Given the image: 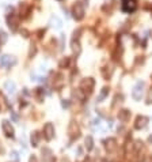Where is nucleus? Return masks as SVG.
Masks as SVG:
<instances>
[{
  "label": "nucleus",
  "instance_id": "bb28decb",
  "mask_svg": "<svg viewBox=\"0 0 152 162\" xmlns=\"http://www.w3.org/2000/svg\"><path fill=\"white\" fill-rule=\"evenodd\" d=\"M148 142H149V143H152V135H151V136L148 138Z\"/></svg>",
  "mask_w": 152,
  "mask_h": 162
},
{
  "label": "nucleus",
  "instance_id": "4468645a",
  "mask_svg": "<svg viewBox=\"0 0 152 162\" xmlns=\"http://www.w3.org/2000/svg\"><path fill=\"white\" fill-rule=\"evenodd\" d=\"M49 25L54 29H61L63 27V22H61V19L59 17H52L49 21Z\"/></svg>",
  "mask_w": 152,
  "mask_h": 162
},
{
  "label": "nucleus",
  "instance_id": "a878e982",
  "mask_svg": "<svg viewBox=\"0 0 152 162\" xmlns=\"http://www.w3.org/2000/svg\"><path fill=\"white\" fill-rule=\"evenodd\" d=\"M61 105H63V108H68V106H69V102H68V101H63Z\"/></svg>",
  "mask_w": 152,
  "mask_h": 162
},
{
  "label": "nucleus",
  "instance_id": "f257e3e1",
  "mask_svg": "<svg viewBox=\"0 0 152 162\" xmlns=\"http://www.w3.org/2000/svg\"><path fill=\"white\" fill-rule=\"evenodd\" d=\"M144 82L138 81L136 85H134L133 90H132V97H133L134 101H140L143 97V93H144Z\"/></svg>",
  "mask_w": 152,
  "mask_h": 162
},
{
  "label": "nucleus",
  "instance_id": "9b49d317",
  "mask_svg": "<svg viewBox=\"0 0 152 162\" xmlns=\"http://www.w3.org/2000/svg\"><path fill=\"white\" fill-rule=\"evenodd\" d=\"M68 134H69L71 139H76V138L79 136V127L76 125L75 121H71V124H69V127H68Z\"/></svg>",
  "mask_w": 152,
  "mask_h": 162
},
{
  "label": "nucleus",
  "instance_id": "ddd939ff",
  "mask_svg": "<svg viewBox=\"0 0 152 162\" xmlns=\"http://www.w3.org/2000/svg\"><path fill=\"white\" fill-rule=\"evenodd\" d=\"M4 90H6L7 94H15V91H16V86H15L14 82L7 81L6 83H4Z\"/></svg>",
  "mask_w": 152,
  "mask_h": 162
},
{
  "label": "nucleus",
  "instance_id": "f8f14e48",
  "mask_svg": "<svg viewBox=\"0 0 152 162\" xmlns=\"http://www.w3.org/2000/svg\"><path fill=\"white\" fill-rule=\"evenodd\" d=\"M105 148H106L109 153L114 151V150L117 148V142H116V139H113V138H109V139H106V140H105Z\"/></svg>",
  "mask_w": 152,
  "mask_h": 162
},
{
  "label": "nucleus",
  "instance_id": "393cba45",
  "mask_svg": "<svg viewBox=\"0 0 152 162\" xmlns=\"http://www.w3.org/2000/svg\"><path fill=\"white\" fill-rule=\"evenodd\" d=\"M141 145H143L141 142H138V140H137V142H136V150H138V148H140V147H143V146H141Z\"/></svg>",
  "mask_w": 152,
  "mask_h": 162
},
{
  "label": "nucleus",
  "instance_id": "39448f33",
  "mask_svg": "<svg viewBox=\"0 0 152 162\" xmlns=\"http://www.w3.org/2000/svg\"><path fill=\"white\" fill-rule=\"evenodd\" d=\"M16 63V59L10 55H3V56H0V66L1 67H11L12 64Z\"/></svg>",
  "mask_w": 152,
  "mask_h": 162
},
{
  "label": "nucleus",
  "instance_id": "6ab92c4d",
  "mask_svg": "<svg viewBox=\"0 0 152 162\" xmlns=\"http://www.w3.org/2000/svg\"><path fill=\"white\" fill-rule=\"evenodd\" d=\"M107 93H109V89H107V87H103L102 91H101V94H99V97H98V102H102L103 98H105V97L107 95Z\"/></svg>",
  "mask_w": 152,
  "mask_h": 162
},
{
  "label": "nucleus",
  "instance_id": "4be33fe9",
  "mask_svg": "<svg viewBox=\"0 0 152 162\" xmlns=\"http://www.w3.org/2000/svg\"><path fill=\"white\" fill-rule=\"evenodd\" d=\"M64 66H65V67H67V66H68V59H64L63 61H61V63H60V67H61V68H63Z\"/></svg>",
  "mask_w": 152,
  "mask_h": 162
},
{
  "label": "nucleus",
  "instance_id": "20e7f679",
  "mask_svg": "<svg viewBox=\"0 0 152 162\" xmlns=\"http://www.w3.org/2000/svg\"><path fill=\"white\" fill-rule=\"evenodd\" d=\"M44 136L46 140H52L54 138V127L52 123H46L44 127Z\"/></svg>",
  "mask_w": 152,
  "mask_h": 162
},
{
  "label": "nucleus",
  "instance_id": "f3484780",
  "mask_svg": "<svg viewBox=\"0 0 152 162\" xmlns=\"http://www.w3.org/2000/svg\"><path fill=\"white\" fill-rule=\"evenodd\" d=\"M129 114H131V113H129V110H121L120 113H118V117H120V120H122V121H126L128 119H129Z\"/></svg>",
  "mask_w": 152,
  "mask_h": 162
},
{
  "label": "nucleus",
  "instance_id": "dca6fc26",
  "mask_svg": "<svg viewBox=\"0 0 152 162\" xmlns=\"http://www.w3.org/2000/svg\"><path fill=\"white\" fill-rule=\"evenodd\" d=\"M86 148H87V151H90V150H92V147H94V140H92L91 136H87L86 138Z\"/></svg>",
  "mask_w": 152,
  "mask_h": 162
},
{
  "label": "nucleus",
  "instance_id": "9d476101",
  "mask_svg": "<svg viewBox=\"0 0 152 162\" xmlns=\"http://www.w3.org/2000/svg\"><path fill=\"white\" fill-rule=\"evenodd\" d=\"M147 124H148V117L138 116L137 119H136V123H134V128H136V130H143V128L147 127Z\"/></svg>",
  "mask_w": 152,
  "mask_h": 162
},
{
  "label": "nucleus",
  "instance_id": "2eb2a0df",
  "mask_svg": "<svg viewBox=\"0 0 152 162\" xmlns=\"http://www.w3.org/2000/svg\"><path fill=\"white\" fill-rule=\"evenodd\" d=\"M30 142H31V146L33 147H37L39 143V134L37 132V131H34L31 134V136H30Z\"/></svg>",
  "mask_w": 152,
  "mask_h": 162
},
{
  "label": "nucleus",
  "instance_id": "412c9836",
  "mask_svg": "<svg viewBox=\"0 0 152 162\" xmlns=\"http://www.w3.org/2000/svg\"><path fill=\"white\" fill-rule=\"evenodd\" d=\"M11 157H12V159H14L15 162L19 161V157H18V153H16V151H12V153H11Z\"/></svg>",
  "mask_w": 152,
  "mask_h": 162
},
{
  "label": "nucleus",
  "instance_id": "a211bd4d",
  "mask_svg": "<svg viewBox=\"0 0 152 162\" xmlns=\"http://www.w3.org/2000/svg\"><path fill=\"white\" fill-rule=\"evenodd\" d=\"M7 40H8L7 33L3 32V30H0V46H3L4 44L7 42Z\"/></svg>",
  "mask_w": 152,
  "mask_h": 162
},
{
  "label": "nucleus",
  "instance_id": "1a4fd4ad",
  "mask_svg": "<svg viewBox=\"0 0 152 162\" xmlns=\"http://www.w3.org/2000/svg\"><path fill=\"white\" fill-rule=\"evenodd\" d=\"M136 8V0H122V10L125 12H132Z\"/></svg>",
  "mask_w": 152,
  "mask_h": 162
},
{
  "label": "nucleus",
  "instance_id": "aec40b11",
  "mask_svg": "<svg viewBox=\"0 0 152 162\" xmlns=\"http://www.w3.org/2000/svg\"><path fill=\"white\" fill-rule=\"evenodd\" d=\"M42 154H45V157H44V161H49V159H52V151H50L49 148H44L42 150Z\"/></svg>",
  "mask_w": 152,
  "mask_h": 162
},
{
  "label": "nucleus",
  "instance_id": "f03ea898",
  "mask_svg": "<svg viewBox=\"0 0 152 162\" xmlns=\"http://www.w3.org/2000/svg\"><path fill=\"white\" fill-rule=\"evenodd\" d=\"M72 15L76 21H81L83 18H84V7L81 6L80 1L74 4V7H72Z\"/></svg>",
  "mask_w": 152,
  "mask_h": 162
},
{
  "label": "nucleus",
  "instance_id": "b1692460",
  "mask_svg": "<svg viewBox=\"0 0 152 162\" xmlns=\"http://www.w3.org/2000/svg\"><path fill=\"white\" fill-rule=\"evenodd\" d=\"M29 162H38V161H37V157H36V155H31L30 159H29Z\"/></svg>",
  "mask_w": 152,
  "mask_h": 162
},
{
  "label": "nucleus",
  "instance_id": "423d86ee",
  "mask_svg": "<svg viewBox=\"0 0 152 162\" xmlns=\"http://www.w3.org/2000/svg\"><path fill=\"white\" fill-rule=\"evenodd\" d=\"M79 33H80V30H78V32H75V33H74V38H72V42H71L72 50H74L75 55H80V52H81L80 44H79V41H78V38H79Z\"/></svg>",
  "mask_w": 152,
  "mask_h": 162
},
{
  "label": "nucleus",
  "instance_id": "0eeeda50",
  "mask_svg": "<svg viewBox=\"0 0 152 162\" xmlns=\"http://www.w3.org/2000/svg\"><path fill=\"white\" fill-rule=\"evenodd\" d=\"M80 90H83V91L86 93H91L92 91V89H94V81H92L91 78H87V79H84V81H81L80 83Z\"/></svg>",
  "mask_w": 152,
  "mask_h": 162
},
{
  "label": "nucleus",
  "instance_id": "6e6552de",
  "mask_svg": "<svg viewBox=\"0 0 152 162\" xmlns=\"http://www.w3.org/2000/svg\"><path fill=\"white\" fill-rule=\"evenodd\" d=\"M7 23L8 26H10V29L12 30V32H15L16 29H18V25H19V18L16 17V15H8L7 17Z\"/></svg>",
  "mask_w": 152,
  "mask_h": 162
},
{
  "label": "nucleus",
  "instance_id": "7ed1b4c3",
  "mask_svg": "<svg viewBox=\"0 0 152 162\" xmlns=\"http://www.w3.org/2000/svg\"><path fill=\"white\" fill-rule=\"evenodd\" d=\"M1 128H3V132L4 135L7 138H14L15 136V131H14V127L11 125V123L8 120H3L1 123Z\"/></svg>",
  "mask_w": 152,
  "mask_h": 162
},
{
  "label": "nucleus",
  "instance_id": "5701e85b",
  "mask_svg": "<svg viewBox=\"0 0 152 162\" xmlns=\"http://www.w3.org/2000/svg\"><path fill=\"white\" fill-rule=\"evenodd\" d=\"M148 104H152V89L149 90V93H148Z\"/></svg>",
  "mask_w": 152,
  "mask_h": 162
}]
</instances>
